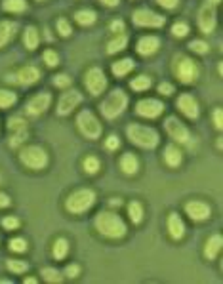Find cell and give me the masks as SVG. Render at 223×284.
I'll return each instance as SVG.
<instances>
[{
    "mask_svg": "<svg viewBox=\"0 0 223 284\" xmlns=\"http://www.w3.org/2000/svg\"><path fill=\"white\" fill-rule=\"evenodd\" d=\"M99 168H101V164H99V160H97L95 156H86L84 158V172L86 174H97L99 172Z\"/></svg>",
    "mask_w": 223,
    "mask_h": 284,
    "instance_id": "e575fe53",
    "label": "cell"
},
{
    "mask_svg": "<svg viewBox=\"0 0 223 284\" xmlns=\"http://www.w3.org/2000/svg\"><path fill=\"white\" fill-rule=\"evenodd\" d=\"M105 147L109 149V151H115V149H119L120 147V139L115 136V134H111L109 138H107V141H105Z\"/></svg>",
    "mask_w": 223,
    "mask_h": 284,
    "instance_id": "f6af8a7d",
    "label": "cell"
},
{
    "mask_svg": "<svg viewBox=\"0 0 223 284\" xmlns=\"http://www.w3.org/2000/svg\"><path fill=\"white\" fill-rule=\"evenodd\" d=\"M25 128H27V122L23 119H19V117H14V119L8 121V130H12V132H19V130H25Z\"/></svg>",
    "mask_w": 223,
    "mask_h": 284,
    "instance_id": "f35d334b",
    "label": "cell"
},
{
    "mask_svg": "<svg viewBox=\"0 0 223 284\" xmlns=\"http://www.w3.org/2000/svg\"><path fill=\"white\" fill-rule=\"evenodd\" d=\"M126 44H128V36L124 35V33H120L119 36H115L111 42L107 44V52H109V53L122 52V50L126 48Z\"/></svg>",
    "mask_w": 223,
    "mask_h": 284,
    "instance_id": "484cf974",
    "label": "cell"
},
{
    "mask_svg": "<svg viewBox=\"0 0 223 284\" xmlns=\"http://www.w3.org/2000/svg\"><path fill=\"white\" fill-rule=\"evenodd\" d=\"M14 77H16L17 84L31 86V84H34V82L40 78V73H38V69H36V67H33V65H27V67H23V69H19V73H17V75H14Z\"/></svg>",
    "mask_w": 223,
    "mask_h": 284,
    "instance_id": "e0dca14e",
    "label": "cell"
},
{
    "mask_svg": "<svg viewBox=\"0 0 223 284\" xmlns=\"http://www.w3.org/2000/svg\"><path fill=\"white\" fill-rule=\"evenodd\" d=\"M101 2L105 4V6H111V8H113V6H119L120 0H101Z\"/></svg>",
    "mask_w": 223,
    "mask_h": 284,
    "instance_id": "f5cc1de1",
    "label": "cell"
},
{
    "mask_svg": "<svg viewBox=\"0 0 223 284\" xmlns=\"http://www.w3.org/2000/svg\"><path fill=\"white\" fill-rule=\"evenodd\" d=\"M78 273H80V267H78L77 263H71V265H67V269H65V275H67L69 278L78 276Z\"/></svg>",
    "mask_w": 223,
    "mask_h": 284,
    "instance_id": "c3c4849f",
    "label": "cell"
},
{
    "mask_svg": "<svg viewBox=\"0 0 223 284\" xmlns=\"http://www.w3.org/2000/svg\"><path fill=\"white\" fill-rule=\"evenodd\" d=\"M77 126L82 132V136H86L88 139H97L101 134V124L95 119V115L92 111H80L77 117Z\"/></svg>",
    "mask_w": 223,
    "mask_h": 284,
    "instance_id": "8992f818",
    "label": "cell"
},
{
    "mask_svg": "<svg viewBox=\"0 0 223 284\" xmlns=\"http://www.w3.org/2000/svg\"><path fill=\"white\" fill-rule=\"evenodd\" d=\"M214 124L217 130H221L223 122H221V109H215L214 111Z\"/></svg>",
    "mask_w": 223,
    "mask_h": 284,
    "instance_id": "f907efd6",
    "label": "cell"
},
{
    "mask_svg": "<svg viewBox=\"0 0 223 284\" xmlns=\"http://www.w3.org/2000/svg\"><path fill=\"white\" fill-rule=\"evenodd\" d=\"M185 212L189 214L191 219H195V221H204V219H208L210 214H212V208L208 206L206 202H202V200H191V202H187V206H185Z\"/></svg>",
    "mask_w": 223,
    "mask_h": 284,
    "instance_id": "4fadbf2b",
    "label": "cell"
},
{
    "mask_svg": "<svg viewBox=\"0 0 223 284\" xmlns=\"http://www.w3.org/2000/svg\"><path fill=\"white\" fill-rule=\"evenodd\" d=\"M168 233H170L172 239H176V241L183 239V235H185V223H183V219L178 214L168 215Z\"/></svg>",
    "mask_w": 223,
    "mask_h": 284,
    "instance_id": "d6986e66",
    "label": "cell"
},
{
    "mask_svg": "<svg viewBox=\"0 0 223 284\" xmlns=\"http://www.w3.org/2000/svg\"><path fill=\"white\" fill-rule=\"evenodd\" d=\"M0 181H2V178H0Z\"/></svg>",
    "mask_w": 223,
    "mask_h": 284,
    "instance_id": "680465c9",
    "label": "cell"
},
{
    "mask_svg": "<svg viewBox=\"0 0 223 284\" xmlns=\"http://www.w3.org/2000/svg\"><path fill=\"white\" fill-rule=\"evenodd\" d=\"M27 138H29V134H27V128L25 130H19V132H14V138L10 139V147H19Z\"/></svg>",
    "mask_w": 223,
    "mask_h": 284,
    "instance_id": "74e56055",
    "label": "cell"
},
{
    "mask_svg": "<svg viewBox=\"0 0 223 284\" xmlns=\"http://www.w3.org/2000/svg\"><path fill=\"white\" fill-rule=\"evenodd\" d=\"M95 229L107 239H122L126 235V223L115 212H101L95 217Z\"/></svg>",
    "mask_w": 223,
    "mask_h": 284,
    "instance_id": "6da1fadb",
    "label": "cell"
},
{
    "mask_svg": "<svg viewBox=\"0 0 223 284\" xmlns=\"http://www.w3.org/2000/svg\"><path fill=\"white\" fill-rule=\"evenodd\" d=\"M128 214H130V219L134 221V223H141V219H143V208L139 202H130L128 204Z\"/></svg>",
    "mask_w": 223,
    "mask_h": 284,
    "instance_id": "4dcf8cb0",
    "label": "cell"
},
{
    "mask_svg": "<svg viewBox=\"0 0 223 284\" xmlns=\"http://www.w3.org/2000/svg\"><path fill=\"white\" fill-rule=\"evenodd\" d=\"M10 206V197L6 193H0V208H6Z\"/></svg>",
    "mask_w": 223,
    "mask_h": 284,
    "instance_id": "816d5d0a",
    "label": "cell"
},
{
    "mask_svg": "<svg viewBox=\"0 0 223 284\" xmlns=\"http://www.w3.org/2000/svg\"><path fill=\"white\" fill-rule=\"evenodd\" d=\"M75 19H77L78 25L88 27V25H94L95 23V12L92 10H78L75 14Z\"/></svg>",
    "mask_w": 223,
    "mask_h": 284,
    "instance_id": "4316f807",
    "label": "cell"
},
{
    "mask_svg": "<svg viewBox=\"0 0 223 284\" xmlns=\"http://www.w3.org/2000/svg\"><path fill=\"white\" fill-rule=\"evenodd\" d=\"M176 73H178V78H180L183 84H191L198 78V67L197 63L189 58H181V61L176 67Z\"/></svg>",
    "mask_w": 223,
    "mask_h": 284,
    "instance_id": "9c48e42d",
    "label": "cell"
},
{
    "mask_svg": "<svg viewBox=\"0 0 223 284\" xmlns=\"http://www.w3.org/2000/svg\"><path fill=\"white\" fill-rule=\"evenodd\" d=\"M95 204V193L92 189H78L73 195H69L65 208L71 214H84L86 210Z\"/></svg>",
    "mask_w": 223,
    "mask_h": 284,
    "instance_id": "277c9868",
    "label": "cell"
},
{
    "mask_svg": "<svg viewBox=\"0 0 223 284\" xmlns=\"http://www.w3.org/2000/svg\"><path fill=\"white\" fill-rule=\"evenodd\" d=\"M2 227H4V229H8V231H16L17 227H19V219L14 217V215H8V217H4V219H2Z\"/></svg>",
    "mask_w": 223,
    "mask_h": 284,
    "instance_id": "60d3db41",
    "label": "cell"
},
{
    "mask_svg": "<svg viewBox=\"0 0 223 284\" xmlns=\"http://www.w3.org/2000/svg\"><path fill=\"white\" fill-rule=\"evenodd\" d=\"M12 273H16V275H21V273H25L27 269H29V263L25 261H21V259H10L8 263H6Z\"/></svg>",
    "mask_w": 223,
    "mask_h": 284,
    "instance_id": "836d02e7",
    "label": "cell"
},
{
    "mask_svg": "<svg viewBox=\"0 0 223 284\" xmlns=\"http://www.w3.org/2000/svg\"><path fill=\"white\" fill-rule=\"evenodd\" d=\"M8 244H10V250H12V252H17V254H21V252H25L27 250V241L25 239H21V237L12 239Z\"/></svg>",
    "mask_w": 223,
    "mask_h": 284,
    "instance_id": "8d00e7d4",
    "label": "cell"
},
{
    "mask_svg": "<svg viewBox=\"0 0 223 284\" xmlns=\"http://www.w3.org/2000/svg\"><path fill=\"white\" fill-rule=\"evenodd\" d=\"M58 33H60L61 36H69L71 35V25H69L67 19H58Z\"/></svg>",
    "mask_w": 223,
    "mask_h": 284,
    "instance_id": "7bdbcfd3",
    "label": "cell"
},
{
    "mask_svg": "<svg viewBox=\"0 0 223 284\" xmlns=\"http://www.w3.org/2000/svg\"><path fill=\"white\" fill-rule=\"evenodd\" d=\"M164 111V105L158 101V99H141V101H137L136 105V112L139 117H143V119H156V117H160Z\"/></svg>",
    "mask_w": 223,
    "mask_h": 284,
    "instance_id": "30bf717a",
    "label": "cell"
},
{
    "mask_svg": "<svg viewBox=\"0 0 223 284\" xmlns=\"http://www.w3.org/2000/svg\"><path fill=\"white\" fill-rule=\"evenodd\" d=\"M50 103H51V95L46 94V92H42V94L34 95L33 99L27 103L25 109H27V112H29V115L36 117V115H42V112L46 111L48 107H50Z\"/></svg>",
    "mask_w": 223,
    "mask_h": 284,
    "instance_id": "9a60e30c",
    "label": "cell"
},
{
    "mask_svg": "<svg viewBox=\"0 0 223 284\" xmlns=\"http://www.w3.org/2000/svg\"><path fill=\"white\" fill-rule=\"evenodd\" d=\"M136 67V63L134 60H130V58H124V60H119L117 63H113V75L115 77H126L130 71Z\"/></svg>",
    "mask_w": 223,
    "mask_h": 284,
    "instance_id": "603a6c76",
    "label": "cell"
},
{
    "mask_svg": "<svg viewBox=\"0 0 223 284\" xmlns=\"http://www.w3.org/2000/svg\"><path fill=\"white\" fill-rule=\"evenodd\" d=\"M162 8L166 10H174V8H178V4H180V0H156Z\"/></svg>",
    "mask_w": 223,
    "mask_h": 284,
    "instance_id": "681fc988",
    "label": "cell"
},
{
    "mask_svg": "<svg viewBox=\"0 0 223 284\" xmlns=\"http://www.w3.org/2000/svg\"><path fill=\"white\" fill-rule=\"evenodd\" d=\"M80 101H82L80 92H77V90H73V92H65V94L61 95L60 103H58V115H61V117L69 115V112L73 111V109H75Z\"/></svg>",
    "mask_w": 223,
    "mask_h": 284,
    "instance_id": "5bb4252c",
    "label": "cell"
},
{
    "mask_svg": "<svg viewBox=\"0 0 223 284\" xmlns=\"http://www.w3.org/2000/svg\"><path fill=\"white\" fill-rule=\"evenodd\" d=\"M172 35L178 36V38H183V36L189 35V25L185 21H176L174 25H172Z\"/></svg>",
    "mask_w": 223,
    "mask_h": 284,
    "instance_id": "d590c367",
    "label": "cell"
},
{
    "mask_svg": "<svg viewBox=\"0 0 223 284\" xmlns=\"http://www.w3.org/2000/svg\"><path fill=\"white\" fill-rule=\"evenodd\" d=\"M40 275H42V278L46 280V282H61L63 280V276H61V273L58 271V269H51V267H46V269H42L40 271Z\"/></svg>",
    "mask_w": 223,
    "mask_h": 284,
    "instance_id": "1f68e13d",
    "label": "cell"
},
{
    "mask_svg": "<svg viewBox=\"0 0 223 284\" xmlns=\"http://www.w3.org/2000/svg\"><path fill=\"white\" fill-rule=\"evenodd\" d=\"M111 31L115 35H120V33H124V21L122 19H115L111 23Z\"/></svg>",
    "mask_w": 223,
    "mask_h": 284,
    "instance_id": "7dc6e473",
    "label": "cell"
},
{
    "mask_svg": "<svg viewBox=\"0 0 223 284\" xmlns=\"http://www.w3.org/2000/svg\"><path fill=\"white\" fill-rule=\"evenodd\" d=\"M19 158L31 170H42V168H46V164H48V153L38 145H31L27 147V149H23Z\"/></svg>",
    "mask_w": 223,
    "mask_h": 284,
    "instance_id": "5b68a950",
    "label": "cell"
},
{
    "mask_svg": "<svg viewBox=\"0 0 223 284\" xmlns=\"http://www.w3.org/2000/svg\"><path fill=\"white\" fill-rule=\"evenodd\" d=\"M40 42V35L36 31V27H27L25 33H23V44H25L27 50H34Z\"/></svg>",
    "mask_w": 223,
    "mask_h": 284,
    "instance_id": "cb8c5ba5",
    "label": "cell"
},
{
    "mask_svg": "<svg viewBox=\"0 0 223 284\" xmlns=\"http://www.w3.org/2000/svg\"><path fill=\"white\" fill-rule=\"evenodd\" d=\"M132 19L134 23L139 27H162L166 23V18L156 14L153 10H145V8H139L132 14Z\"/></svg>",
    "mask_w": 223,
    "mask_h": 284,
    "instance_id": "ba28073f",
    "label": "cell"
},
{
    "mask_svg": "<svg viewBox=\"0 0 223 284\" xmlns=\"http://www.w3.org/2000/svg\"><path fill=\"white\" fill-rule=\"evenodd\" d=\"M16 31H17V25L12 23V21H2L0 23V48H4L16 36Z\"/></svg>",
    "mask_w": 223,
    "mask_h": 284,
    "instance_id": "44dd1931",
    "label": "cell"
},
{
    "mask_svg": "<svg viewBox=\"0 0 223 284\" xmlns=\"http://www.w3.org/2000/svg\"><path fill=\"white\" fill-rule=\"evenodd\" d=\"M198 27H200V31L206 33V35L214 33L215 12H214V6H212V4H204V6L200 8V12H198Z\"/></svg>",
    "mask_w": 223,
    "mask_h": 284,
    "instance_id": "7c38bea8",
    "label": "cell"
},
{
    "mask_svg": "<svg viewBox=\"0 0 223 284\" xmlns=\"http://www.w3.org/2000/svg\"><path fill=\"white\" fill-rule=\"evenodd\" d=\"M149 86H151V77H147V75H139L130 82V88L136 90V92H143Z\"/></svg>",
    "mask_w": 223,
    "mask_h": 284,
    "instance_id": "f546056e",
    "label": "cell"
},
{
    "mask_svg": "<svg viewBox=\"0 0 223 284\" xmlns=\"http://www.w3.org/2000/svg\"><path fill=\"white\" fill-rule=\"evenodd\" d=\"M38 2H42V0H38Z\"/></svg>",
    "mask_w": 223,
    "mask_h": 284,
    "instance_id": "6f0895ef",
    "label": "cell"
},
{
    "mask_svg": "<svg viewBox=\"0 0 223 284\" xmlns=\"http://www.w3.org/2000/svg\"><path fill=\"white\" fill-rule=\"evenodd\" d=\"M221 0H208V4H219Z\"/></svg>",
    "mask_w": 223,
    "mask_h": 284,
    "instance_id": "9f6ffc18",
    "label": "cell"
},
{
    "mask_svg": "<svg viewBox=\"0 0 223 284\" xmlns=\"http://www.w3.org/2000/svg\"><path fill=\"white\" fill-rule=\"evenodd\" d=\"M111 204H113V206H120V204H122V200H120V198H113Z\"/></svg>",
    "mask_w": 223,
    "mask_h": 284,
    "instance_id": "db71d44e",
    "label": "cell"
},
{
    "mask_svg": "<svg viewBox=\"0 0 223 284\" xmlns=\"http://www.w3.org/2000/svg\"><path fill=\"white\" fill-rule=\"evenodd\" d=\"M84 86L88 88V92L92 95H99L107 88V78L99 67H92V69L86 73L84 77Z\"/></svg>",
    "mask_w": 223,
    "mask_h": 284,
    "instance_id": "52a82bcc",
    "label": "cell"
},
{
    "mask_svg": "<svg viewBox=\"0 0 223 284\" xmlns=\"http://www.w3.org/2000/svg\"><path fill=\"white\" fill-rule=\"evenodd\" d=\"M164 126H166V132L170 134V138H174L176 141H180V143H189L191 134H189L187 126H185V124H181L176 117H170L168 121L164 122Z\"/></svg>",
    "mask_w": 223,
    "mask_h": 284,
    "instance_id": "8fae6325",
    "label": "cell"
},
{
    "mask_svg": "<svg viewBox=\"0 0 223 284\" xmlns=\"http://www.w3.org/2000/svg\"><path fill=\"white\" fill-rule=\"evenodd\" d=\"M189 48L197 53H206L208 50H210V48H208V44H206L204 40H193V42L189 44Z\"/></svg>",
    "mask_w": 223,
    "mask_h": 284,
    "instance_id": "b9f144b4",
    "label": "cell"
},
{
    "mask_svg": "<svg viewBox=\"0 0 223 284\" xmlns=\"http://www.w3.org/2000/svg\"><path fill=\"white\" fill-rule=\"evenodd\" d=\"M164 160L168 166H180L181 164V151L178 149L176 145H168L166 147V151H164Z\"/></svg>",
    "mask_w": 223,
    "mask_h": 284,
    "instance_id": "d4e9b609",
    "label": "cell"
},
{
    "mask_svg": "<svg viewBox=\"0 0 223 284\" xmlns=\"http://www.w3.org/2000/svg\"><path fill=\"white\" fill-rule=\"evenodd\" d=\"M2 8L6 12H12V14H21V12L27 10V2L25 0H4Z\"/></svg>",
    "mask_w": 223,
    "mask_h": 284,
    "instance_id": "83f0119b",
    "label": "cell"
},
{
    "mask_svg": "<svg viewBox=\"0 0 223 284\" xmlns=\"http://www.w3.org/2000/svg\"><path fill=\"white\" fill-rule=\"evenodd\" d=\"M44 61H46L48 67H55V65L60 63V55L53 52V50H46V52H44Z\"/></svg>",
    "mask_w": 223,
    "mask_h": 284,
    "instance_id": "ab89813d",
    "label": "cell"
},
{
    "mask_svg": "<svg viewBox=\"0 0 223 284\" xmlns=\"http://www.w3.org/2000/svg\"><path fill=\"white\" fill-rule=\"evenodd\" d=\"M221 235H214V237H210L208 242H206V248H204V256L208 259H214L217 258V254L221 252Z\"/></svg>",
    "mask_w": 223,
    "mask_h": 284,
    "instance_id": "ffe728a7",
    "label": "cell"
},
{
    "mask_svg": "<svg viewBox=\"0 0 223 284\" xmlns=\"http://www.w3.org/2000/svg\"><path fill=\"white\" fill-rule=\"evenodd\" d=\"M178 107L180 111L187 117V119H197L200 109H198V101L191 94H183L178 97Z\"/></svg>",
    "mask_w": 223,
    "mask_h": 284,
    "instance_id": "2e32d148",
    "label": "cell"
},
{
    "mask_svg": "<svg viewBox=\"0 0 223 284\" xmlns=\"http://www.w3.org/2000/svg\"><path fill=\"white\" fill-rule=\"evenodd\" d=\"M23 282H25V284H34V282H36V278H25Z\"/></svg>",
    "mask_w": 223,
    "mask_h": 284,
    "instance_id": "11a10c76",
    "label": "cell"
},
{
    "mask_svg": "<svg viewBox=\"0 0 223 284\" xmlns=\"http://www.w3.org/2000/svg\"><path fill=\"white\" fill-rule=\"evenodd\" d=\"M120 168H122V172L128 174V176H134V174H137V170H139L137 156L132 155V153H126V155H122V158H120Z\"/></svg>",
    "mask_w": 223,
    "mask_h": 284,
    "instance_id": "7402d4cb",
    "label": "cell"
},
{
    "mask_svg": "<svg viewBox=\"0 0 223 284\" xmlns=\"http://www.w3.org/2000/svg\"><path fill=\"white\" fill-rule=\"evenodd\" d=\"M128 138L132 143H136V145L143 147V149H154V147L158 145V134H156V130L149 128V126H141V124H130L128 126Z\"/></svg>",
    "mask_w": 223,
    "mask_h": 284,
    "instance_id": "7a4b0ae2",
    "label": "cell"
},
{
    "mask_svg": "<svg viewBox=\"0 0 223 284\" xmlns=\"http://www.w3.org/2000/svg\"><path fill=\"white\" fill-rule=\"evenodd\" d=\"M17 101V95L10 90H0V109H8Z\"/></svg>",
    "mask_w": 223,
    "mask_h": 284,
    "instance_id": "d6a6232c",
    "label": "cell"
},
{
    "mask_svg": "<svg viewBox=\"0 0 223 284\" xmlns=\"http://www.w3.org/2000/svg\"><path fill=\"white\" fill-rule=\"evenodd\" d=\"M69 252V242L65 241V239H58V241L53 242V248H51V254H53V258L58 259H63L65 256H67Z\"/></svg>",
    "mask_w": 223,
    "mask_h": 284,
    "instance_id": "f1b7e54d",
    "label": "cell"
},
{
    "mask_svg": "<svg viewBox=\"0 0 223 284\" xmlns=\"http://www.w3.org/2000/svg\"><path fill=\"white\" fill-rule=\"evenodd\" d=\"M158 46H160V40H158L156 36H141V38L137 40L136 50H137V53H141V55H153V53L158 50Z\"/></svg>",
    "mask_w": 223,
    "mask_h": 284,
    "instance_id": "ac0fdd59",
    "label": "cell"
},
{
    "mask_svg": "<svg viewBox=\"0 0 223 284\" xmlns=\"http://www.w3.org/2000/svg\"><path fill=\"white\" fill-rule=\"evenodd\" d=\"M158 94L172 95V94H174V86H172L170 82H160V84H158Z\"/></svg>",
    "mask_w": 223,
    "mask_h": 284,
    "instance_id": "bcb514c9",
    "label": "cell"
},
{
    "mask_svg": "<svg viewBox=\"0 0 223 284\" xmlns=\"http://www.w3.org/2000/svg\"><path fill=\"white\" fill-rule=\"evenodd\" d=\"M126 105H128V95L124 94L122 90H113L111 94L103 99L99 107H101V112L105 119H117L119 115L124 112Z\"/></svg>",
    "mask_w": 223,
    "mask_h": 284,
    "instance_id": "3957f363",
    "label": "cell"
},
{
    "mask_svg": "<svg viewBox=\"0 0 223 284\" xmlns=\"http://www.w3.org/2000/svg\"><path fill=\"white\" fill-rule=\"evenodd\" d=\"M69 84H71V78H69L67 75H58V77L53 78V86H58V88H67Z\"/></svg>",
    "mask_w": 223,
    "mask_h": 284,
    "instance_id": "ee69618b",
    "label": "cell"
}]
</instances>
